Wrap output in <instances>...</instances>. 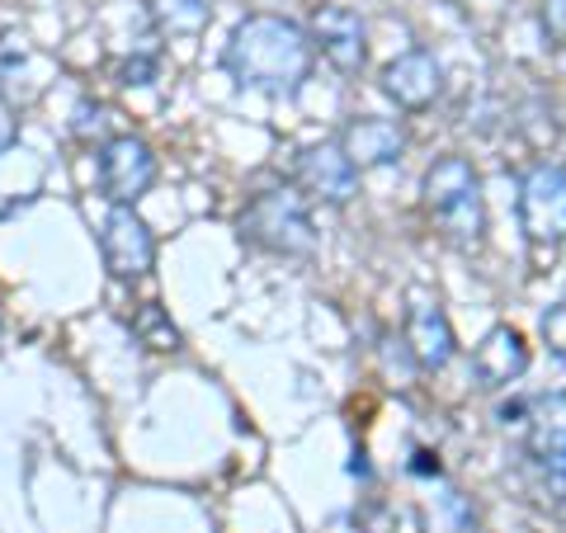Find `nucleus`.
<instances>
[{"label":"nucleus","instance_id":"nucleus-1","mask_svg":"<svg viewBox=\"0 0 566 533\" xmlns=\"http://www.w3.org/2000/svg\"><path fill=\"white\" fill-rule=\"evenodd\" d=\"M227 71L241 85L270 95H289L307 81L312 71V43L293 20L279 14H245L227 39Z\"/></svg>","mask_w":566,"mask_h":533},{"label":"nucleus","instance_id":"nucleus-2","mask_svg":"<svg viewBox=\"0 0 566 533\" xmlns=\"http://www.w3.org/2000/svg\"><path fill=\"white\" fill-rule=\"evenodd\" d=\"M424 212L453 245H476L486 232V203H482V180L468 156H439L424 170Z\"/></svg>","mask_w":566,"mask_h":533},{"label":"nucleus","instance_id":"nucleus-3","mask_svg":"<svg viewBox=\"0 0 566 533\" xmlns=\"http://www.w3.org/2000/svg\"><path fill=\"white\" fill-rule=\"evenodd\" d=\"M241 237H251L255 245H264V251H274V255H307L316 245L307 199L297 189L255 194L241 212Z\"/></svg>","mask_w":566,"mask_h":533},{"label":"nucleus","instance_id":"nucleus-4","mask_svg":"<svg viewBox=\"0 0 566 533\" xmlns=\"http://www.w3.org/2000/svg\"><path fill=\"white\" fill-rule=\"evenodd\" d=\"M520 227L528 245H562L566 241V170L534 166L520 180Z\"/></svg>","mask_w":566,"mask_h":533},{"label":"nucleus","instance_id":"nucleus-5","mask_svg":"<svg viewBox=\"0 0 566 533\" xmlns=\"http://www.w3.org/2000/svg\"><path fill=\"white\" fill-rule=\"evenodd\" d=\"M151 180H156V156L142 137L123 133V137H109L99 147V185L118 208L137 203L142 194L151 189Z\"/></svg>","mask_w":566,"mask_h":533},{"label":"nucleus","instance_id":"nucleus-6","mask_svg":"<svg viewBox=\"0 0 566 533\" xmlns=\"http://www.w3.org/2000/svg\"><path fill=\"white\" fill-rule=\"evenodd\" d=\"M99 255L114 279H142L156 260V241L133 208H114L99 227Z\"/></svg>","mask_w":566,"mask_h":533},{"label":"nucleus","instance_id":"nucleus-7","mask_svg":"<svg viewBox=\"0 0 566 533\" xmlns=\"http://www.w3.org/2000/svg\"><path fill=\"white\" fill-rule=\"evenodd\" d=\"M312 43L322 48V58L340 71V76H359L368 58V33L364 20L349 6H322L312 20Z\"/></svg>","mask_w":566,"mask_h":533},{"label":"nucleus","instance_id":"nucleus-8","mask_svg":"<svg viewBox=\"0 0 566 533\" xmlns=\"http://www.w3.org/2000/svg\"><path fill=\"white\" fill-rule=\"evenodd\" d=\"M297 185H303L312 199L340 208L359 194V170L349 166V156L335 147V142H322V147H307L297 156Z\"/></svg>","mask_w":566,"mask_h":533},{"label":"nucleus","instance_id":"nucleus-9","mask_svg":"<svg viewBox=\"0 0 566 533\" xmlns=\"http://www.w3.org/2000/svg\"><path fill=\"white\" fill-rule=\"evenodd\" d=\"M528 458L538 463L543 477L566 487V393L534 401V411H528Z\"/></svg>","mask_w":566,"mask_h":533},{"label":"nucleus","instance_id":"nucleus-10","mask_svg":"<svg viewBox=\"0 0 566 533\" xmlns=\"http://www.w3.org/2000/svg\"><path fill=\"white\" fill-rule=\"evenodd\" d=\"M335 147L349 156L354 170H364V166H392V161H401V151H406V128H401V123H392V118L364 114V118H349L345 123V133H340Z\"/></svg>","mask_w":566,"mask_h":533},{"label":"nucleus","instance_id":"nucleus-11","mask_svg":"<svg viewBox=\"0 0 566 533\" xmlns=\"http://www.w3.org/2000/svg\"><path fill=\"white\" fill-rule=\"evenodd\" d=\"M382 91L411 114L430 109V104L439 100V62L424 48L401 52V58L387 62V71H382Z\"/></svg>","mask_w":566,"mask_h":533},{"label":"nucleus","instance_id":"nucleus-12","mask_svg":"<svg viewBox=\"0 0 566 533\" xmlns=\"http://www.w3.org/2000/svg\"><path fill=\"white\" fill-rule=\"evenodd\" d=\"M528 368V345L515 326H491L482 335V345L472 349V373L482 378V387H505L524 378Z\"/></svg>","mask_w":566,"mask_h":533},{"label":"nucleus","instance_id":"nucleus-13","mask_svg":"<svg viewBox=\"0 0 566 533\" xmlns=\"http://www.w3.org/2000/svg\"><path fill=\"white\" fill-rule=\"evenodd\" d=\"M406 345H411V354L420 359V368H444L453 359V326L449 316L434 307V302H416L411 312H406Z\"/></svg>","mask_w":566,"mask_h":533},{"label":"nucleus","instance_id":"nucleus-14","mask_svg":"<svg viewBox=\"0 0 566 533\" xmlns=\"http://www.w3.org/2000/svg\"><path fill=\"white\" fill-rule=\"evenodd\" d=\"M359 533H424V520L406 501H368L359 510Z\"/></svg>","mask_w":566,"mask_h":533},{"label":"nucleus","instance_id":"nucleus-15","mask_svg":"<svg viewBox=\"0 0 566 533\" xmlns=\"http://www.w3.org/2000/svg\"><path fill=\"white\" fill-rule=\"evenodd\" d=\"M151 14H156V24H161L170 39H193V33L208 24L212 6L208 0H151Z\"/></svg>","mask_w":566,"mask_h":533},{"label":"nucleus","instance_id":"nucleus-16","mask_svg":"<svg viewBox=\"0 0 566 533\" xmlns=\"http://www.w3.org/2000/svg\"><path fill=\"white\" fill-rule=\"evenodd\" d=\"M133 331H137V341L147 345V349H180V331L170 326V316L156 307V302H142L137 316H133Z\"/></svg>","mask_w":566,"mask_h":533},{"label":"nucleus","instance_id":"nucleus-17","mask_svg":"<svg viewBox=\"0 0 566 533\" xmlns=\"http://www.w3.org/2000/svg\"><path fill=\"white\" fill-rule=\"evenodd\" d=\"M434 529H439V533H476L472 510H468V501H463L458 491H444V514L434 520Z\"/></svg>","mask_w":566,"mask_h":533},{"label":"nucleus","instance_id":"nucleus-18","mask_svg":"<svg viewBox=\"0 0 566 533\" xmlns=\"http://www.w3.org/2000/svg\"><path fill=\"white\" fill-rule=\"evenodd\" d=\"M543 341H547V349H553L557 359L566 364V297L553 302V307L543 312Z\"/></svg>","mask_w":566,"mask_h":533},{"label":"nucleus","instance_id":"nucleus-19","mask_svg":"<svg viewBox=\"0 0 566 533\" xmlns=\"http://www.w3.org/2000/svg\"><path fill=\"white\" fill-rule=\"evenodd\" d=\"M538 20H543V33H547V39H553L557 48H566V0H543Z\"/></svg>","mask_w":566,"mask_h":533},{"label":"nucleus","instance_id":"nucleus-20","mask_svg":"<svg viewBox=\"0 0 566 533\" xmlns=\"http://www.w3.org/2000/svg\"><path fill=\"white\" fill-rule=\"evenodd\" d=\"M151 71H156V62H128L123 66V85H147Z\"/></svg>","mask_w":566,"mask_h":533},{"label":"nucleus","instance_id":"nucleus-21","mask_svg":"<svg viewBox=\"0 0 566 533\" xmlns=\"http://www.w3.org/2000/svg\"><path fill=\"white\" fill-rule=\"evenodd\" d=\"M14 147V114H10V104H0V151H10Z\"/></svg>","mask_w":566,"mask_h":533}]
</instances>
